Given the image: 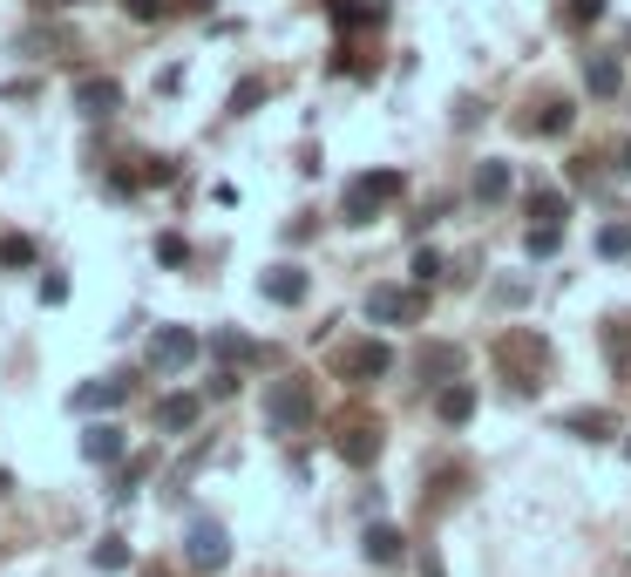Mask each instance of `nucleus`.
Segmentation results:
<instances>
[{
    "mask_svg": "<svg viewBox=\"0 0 631 577\" xmlns=\"http://www.w3.org/2000/svg\"><path fill=\"white\" fill-rule=\"evenodd\" d=\"M340 455L353 462V469H367V462L380 455V435H374V429H346V435H340Z\"/></svg>",
    "mask_w": 631,
    "mask_h": 577,
    "instance_id": "nucleus-16",
    "label": "nucleus"
},
{
    "mask_svg": "<svg viewBox=\"0 0 631 577\" xmlns=\"http://www.w3.org/2000/svg\"><path fill=\"white\" fill-rule=\"evenodd\" d=\"M258 292H265L272 306H299V299H306V273H299V265H272V273L258 279Z\"/></svg>",
    "mask_w": 631,
    "mask_h": 577,
    "instance_id": "nucleus-9",
    "label": "nucleus"
},
{
    "mask_svg": "<svg viewBox=\"0 0 631 577\" xmlns=\"http://www.w3.org/2000/svg\"><path fill=\"white\" fill-rule=\"evenodd\" d=\"M340 374H346V380H380V374H394V346H387V340L346 346V354H340Z\"/></svg>",
    "mask_w": 631,
    "mask_h": 577,
    "instance_id": "nucleus-7",
    "label": "nucleus"
},
{
    "mask_svg": "<svg viewBox=\"0 0 631 577\" xmlns=\"http://www.w3.org/2000/svg\"><path fill=\"white\" fill-rule=\"evenodd\" d=\"M224 557H231L224 523H218V517H197V523H190V564H197V570H224Z\"/></svg>",
    "mask_w": 631,
    "mask_h": 577,
    "instance_id": "nucleus-6",
    "label": "nucleus"
},
{
    "mask_svg": "<svg viewBox=\"0 0 631 577\" xmlns=\"http://www.w3.org/2000/svg\"><path fill=\"white\" fill-rule=\"evenodd\" d=\"M258 102H265V82H239V89H231V109H239V115L258 109Z\"/></svg>",
    "mask_w": 631,
    "mask_h": 577,
    "instance_id": "nucleus-28",
    "label": "nucleus"
},
{
    "mask_svg": "<svg viewBox=\"0 0 631 577\" xmlns=\"http://www.w3.org/2000/svg\"><path fill=\"white\" fill-rule=\"evenodd\" d=\"M156 265H190V245L177 238V231H164V238H156Z\"/></svg>",
    "mask_w": 631,
    "mask_h": 577,
    "instance_id": "nucleus-25",
    "label": "nucleus"
},
{
    "mask_svg": "<svg viewBox=\"0 0 631 577\" xmlns=\"http://www.w3.org/2000/svg\"><path fill=\"white\" fill-rule=\"evenodd\" d=\"M211 346H218V354H224V360H245V354H252V340H239V333H218Z\"/></svg>",
    "mask_w": 631,
    "mask_h": 577,
    "instance_id": "nucleus-29",
    "label": "nucleus"
},
{
    "mask_svg": "<svg viewBox=\"0 0 631 577\" xmlns=\"http://www.w3.org/2000/svg\"><path fill=\"white\" fill-rule=\"evenodd\" d=\"M123 564H130L123 536H102V544H96V570H123Z\"/></svg>",
    "mask_w": 631,
    "mask_h": 577,
    "instance_id": "nucleus-24",
    "label": "nucleus"
},
{
    "mask_svg": "<svg viewBox=\"0 0 631 577\" xmlns=\"http://www.w3.org/2000/svg\"><path fill=\"white\" fill-rule=\"evenodd\" d=\"M571 102H543V115H536V136H557V130H571Z\"/></svg>",
    "mask_w": 631,
    "mask_h": 577,
    "instance_id": "nucleus-22",
    "label": "nucleus"
},
{
    "mask_svg": "<svg viewBox=\"0 0 631 577\" xmlns=\"http://www.w3.org/2000/svg\"><path fill=\"white\" fill-rule=\"evenodd\" d=\"M387 198H401V170H367V177H353V184H346L340 218H346V224H374Z\"/></svg>",
    "mask_w": 631,
    "mask_h": 577,
    "instance_id": "nucleus-2",
    "label": "nucleus"
},
{
    "mask_svg": "<svg viewBox=\"0 0 631 577\" xmlns=\"http://www.w3.org/2000/svg\"><path fill=\"white\" fill-rule=\"evenodd\" d=\"M75 109L82 115H115L123 109V82H115V75H82V82H75Z\"/></svg>",
    "mask_w": 631,
    "mask_h": 577,
    "instance_id": "nucleus-8",
    "label": "nucleus"
},
{
    "mask_svg": "<svg viewBox=\"0 0 631 577\" xmlns=\"http://www.w3.org/2000/svg\"><path fill=\"white\" fill-rule=\"evenodd\" d=\"M618 82H624V75H618L611 55H590V62H584V89H590V96H618Z\"/></svg>",
    "mask_w": 631,
    "mask_h": 577,
    "instance_id": "nucleus-15",
    "label": "nucleus"
},
{
    "mask_svg": "<svg viewBox=\"0 0 631 577\" xmlns=\"http://www.w3.org/2000/svg\"><path fill=\"white\" fill-rule=\"evenodd\" d=\"M442 421H468V414H476V388H468V380H455V388H442Z\"/></svg>",
    "mask_w": 631,
    "mask_h": 577,
    "instance_id": "nucleus-18",
    "label": "nucleus"
},
{
    "mask_svg": "<svg viewBox=\"0 0 631 577\" xmlns=\"http://www.w3.org/2000/svg\"><path fill=\"white\" fill-rule=\"evenodd\" d=\"M624 170H631V143H624Z\"/></svg>",
    "mask_w": 631,
    "mask_h": 577,
    "instance_id": "nucleus-32",
    "label": "nucleus"
},
{
    "mask_svg": "<svg viewBox=\"0 0 631 577\" xmlns=\"http://www.w3.org/2000/svg\"><path fill=\"white\" fill-rule=\"evenodd\" d=\"M598 14H605V0H571V27H590Z\"/></svg>",
    "mask_w": 631,
    "mask_h": 577,
    "instance_id": "nucleus-30",
    "label": "nucleus"
},
{
    "mask_svg": "<svg viewBox=\"0 0 631 577\" xmlns=\"http://www.w3.org/2000/svg\"><path fill=\"white\" fill-rule=\"evenodd\" d=\"M496 367L517 380L523 395H536V380H543V367H550V346H543L536 333H523V326H509V333L496 340Z\"/></svg>",
    "mask_w": 631,
    "mask_h": 577,
    "instance_id": "nucleus-1",
    "label": "nucleus"
},
{
    "mask_svg": "<svg viewBox=\"0 0 631 577\" xmlns=\"http://www.w3.org/2000/svg\"><path fill=\"white\" fill-rule=\"evenodd\" d=\"M82 455L89 462H115V455H123V429H115V421H96V429L82 435Z\"/></svg>",
    "mask_w": 631,
    "mask_h": 577,
    "instance_id": "nucleus-13",
    "label": "nucleus"
},
{
    "mask_svg": "<svg viewBox=\"0 0 631 577\" xmlns=\"http://www.w3.org/2000/svg\"><path fill=\"white\" fill-rule=\"evenodd\" d=\"M0 265H34V245L27 238H0Z\"/></svg>",
    "mask_w": 631,
    "mask_h": 577,
    "instance_id": "nucleus-26",
    "label": "nucleus"
},
{
    "mask_svg": "<svg viewBox=\"0 0 631 577\" xmlns=\"http://www.w3.org/2000/svg\"><path fill=\"white\" fill-rule=\"evenodd\" d=\"M190 360H197V333H190V326H156V333H150V367L177 374V367H190Z\"/></svg>",
    "mask_w": 631,
    "mask_h": 577,
    "instance_id": "nucleus-5",
    "label": "nucleus"
},
{
    "mask_svg": "<svg viewBox=\"0 0 631 577\" xmlns=\"http://www.w3.org/2000/svg\"><path fill=\"white\" fill-rule=\"evenodd\" d=\"M123 8H130L136 21H156V14H164V8H170V0H123Z\"/></svg>",
    "mask_w": 631,
    "mask_h": 577,
    "instance_id": "nucleus-31",
    "label": "nucleus"
},
{
    "mask_svg": "<svg viewBox=\"0 0 631 577\" xmlns=\"http://www.w3.org/2000/svg\"><path fill=\"white\" fill-rule=\"evenodd\" d=\"M130 395V380H89V388H75V414H96V408H115V401H123Z\"/></svg>",
    "mask_w": 631,
    "mask_h": 577,
    "instance_id": "nucleus-10",
    "label": "nucleus"
},
{
    "mask_svg": "<svg viewBox=\"0 0 631 577\" xmlns=\"http://www.w3.org/2000/svg\"><path fill=\"white\" fill-rule=\"evenodd\" d=\"M414 279H421V286H435V279H442V258H435V252H428V245L414 252Z\"/></svg>",
    "mask_w": 631,
    "mask_h": 577,
    "instance_id": "nucleus-27",
    "label": "nucleus"
},
{
    "mask_svg": "<svg viewBox=\"0 0 631 577\" xmlns=\"http://www.w3.org/2000/svg\"><path fill=\"white\" fill-rule=\"evenodd\" d=\"M598 252L605 258H631V224H605L598 231Z\"/></svg>",
    "mask_w": 631,
    "mask_h": 577,
    "instance_id": "nucleus-21",
    "label": "nucleus"
},
{
    "mask_svg": "<svg viewBox=\"0 0 631 577\" xmlns=\"http://www.w3.org/2000/svg\"><path fill=\"white\" fill-rule=\"evenodd\" d=\"M367 320H374V326H408V320H421V292L374 286V292H367Z\"/></svg>",
    "mask_w": 631,
    "mask_h": 577,
    "instance_id": "nucleus-4",
    "label": "nucleus"
},
{
    "mask_svg": "<svg viewBox=\"0 0 631 577\" xmlns=\"http://www.w3.org/2000/svg\"><path fill=\"white\" fill-rule=\"evenodd\" d=\"M401 551H408V544H401V530H387V523H374V530H367V557H374V564H394Z\"/></svg>",
    "mask_w": 631,
    "mask_h": 577,
    "instance_id": "nucleus-19",
    "label": "nucleus"
},
{
    "mask_svg": "<svg viewBox=\"0 0 631 577\" xmlns=\"http://www.w3.org/2000/svg\"><path fill=\"white\" fill-rule=\"evenodd\" d=\"M523 245H530V258H550V252H557V245H564V231H557V224H536V231H530V238H523Z\"/></svg>",
    "mask_w": 631,
    "mask_h": 577,
    "instance_id": "nucleus-23",
    "label": "nucleus"
},
{
    "mask_svg": "<svg viewBox=\"0 0 631 577\" xmlns=\"http://www.w3.org/2000/svg\"><path fill=\"white\" fill-rule=\"evenodd\" d=\"M190 421H197V401L190 395H164V401H156V429H164V435H184Z\"/></svg>",
    "mask_w": 631,
    "mask_h": 577,
    "instance_id": "nucleus-11",
    "label": "nucleus"
},
{
    "mask_svg": "<svg viewBox=\"0 0 631 577\" xmlns=\"http://www.w3.org/2000/svg\"><path fill=\"white\" fill-rule=\"evenodd\" d=\"M624 462H631V442H624Z\"/></svg>",
    "mask_w": 631,
    "mask_h": 577,
    "instance_id": "nucleus-33",
    "label": "nucleus"
},
{
    "mask_svg": "<svg viewBox=\"0 0 631 577\" xmlns=\"http://www.w3.org/2000/svg\"><path fill=\"white\" fill-rule=\"evenodd\" d=\"M618 429V421L605 414V408H577V414H564V435H584V442H605Z\"/></svg>",
    "mask_w": 631,
    "mask_h": 577,
    "instance_id": "nucleus-12",
    "label": "nucleus"
},
{
    "mask_svg": "<svg viewBox=\"0 0 631 577\" xmlns=\"http://www.w3.org/2000/svg\"><path fill=\"white\" fill-rule=\"evenodd\" d=\"M265 414H272V429H306L312 421V388L306 380H279V388L265 395Z\"/></svg>",
    "mask_w": 631,
    "mask_h": 577,
    "instance_id": "nucleus-3",
    "label": "nucleus"
},
{
    "mask_svg": "<svg viewBox=\"0 0 631 577\" xmlns=\"http://www.w3.org/2000/svg\"><path fill=\"white\" fill-rule=\"evenodd\" d=\"M509 184H517V177H509V164H483V170H476V198H483V204H502Z\"/></svg>",
    "mask_w": 631,
    "mask_h": 577,
    "instance_id": "nucleus-17",
    "label": "nucleus"
},
{
    "mask_svg": "<svg viewBox=\"0 0 631 577\" xmlns=\"http://www.w3.org/2000/svg\"><path fill=\"white\" fill-rule=\"evenodd\" d=\"M523 211H530L536 224H564V218H571V198H564V190H550V184H543V190H530V204H523Z\"/></svg>",
    "mask_w": 631,
    "mask_h": 577,
    "instance_id": "nucleus-14",
    "label": "nucleus"
},
{
    "mask_svg": "<svg viewBox=\"0 0 631 577\" xmlns=\"http://www.w3.org/2000/svg\"><path fill=\"white\" fill-rule=\"evenodd\" d=\"M455 367H462L455 346H428V354L414 360V374H428V380H442V374H455Z\"/></svg>",
    "mask_w": 631,
    "mask_h": 577,
    "instance_id": "nucleus-20",
    "label": "nucleus"
}]
</instances>
